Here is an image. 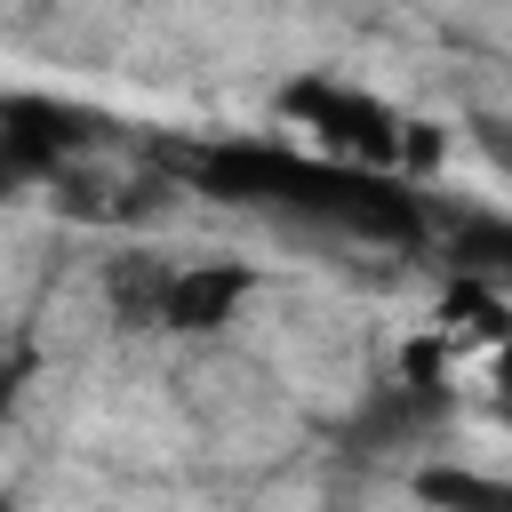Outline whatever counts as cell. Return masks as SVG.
Masks as SVG:
<instances>
[{
    "instance_id": "6da1fadb",
    "label": "cell",
    "mask_w": 512,
    "mask_h": 512,
    "mask_svg": "<svg viewBox=\"0 0 512 512\" xmlns=\"http://www.w3.org/2000/svg\"><path fill=\"white\" fill-rule=\"evenodd\" d=\"M144 152L192 200L256 208L272 224L360 240V248H384V256H432L440 200L416 176L352 168V160H328V152H304V144H280V136H152Z\"/></svg>"
},
{
    "instance_id": "7a4b0ae2",
    "label": "cell",
    "mask_w": 512,
    "mask_h": 512,
    "mask_svg": "<svg viewBox=\"0 0 512 512\" xmlns=\"http://www.w3.org/2000/svg\"><path fill=\"white\" fill-rule=\"evenodd\" d=\"M272 112L288 128L312 136V152L328 160H352V168H384V176H408V112H392L376 88H352L336 72H296L272 88Z\"/></svg>"
},
{
    "instance_id": "3957f363",
    "label": "cell",
    "mask_w": 512,
    "mask_h": 512,
    "mask_svg": "<svg viewBox=\"0 0 512 512\" xmlns=\"http://www.w3.org/2000/svg\"><path fill=\"white\" fill-rule=\"evenodd\" d=\"M256 288H264V264H248V256H192V264H176V280H168L160 328H168V336H224Z\"/></svg>"
},
{
    "instance_id": "277c9868",
    "label": "cell",
    "mask_w": 512,
    "mask_h": 512,
    "mask_svg": "<svg viewBox=\"0 0 512 512\" xmlns=\"http://www.w3.org/2000/svg\"><path fill=\"white\" fill-rule=\"evenodd\" d=\"M168 280H176L168 256H152V248H120V256H104L96 296H104V312H112L128 336H144V328H160V312H168Z\"/></svg>"
},
{
    "instance_id": "5b68a950",
    "label": "cell",
    "mask_w": 512,
    "mask_h": 512,
    "mask_svg": "<svg viewBox=\"0 0 512 512\" xmlns=\"http://www.w3.org/2000/svg\"><path fill=\"white\" fill-rule=\"evenodd\" d=\"M408 496L424 512H512V480L504 472H480V464H416L408 472Z\"/></svg>"
},
{
    "instance_id": "8992f818",
    "label": "cell",
    "mask_w": 512,
    "mask_h": 512,
    "mask_svg": "<svg viewBox=\"0 0 512 512\" xmlns=\"http://www.w3.org/2000/svg\"><path fill=\"white\" fill-rule=\"evenodd\" d=\"M472 328V336H488V344H504L512 336V288H496V280H472V272H448V296H440V328Z\"/></svg>"
},
{
    "instance_id": "52a82bcc",
    "label": "cell",
    "mask_w": 512,
    "mask_h": 512,
    "mask_svg": "<svg viewBox=\"0 0 512 512\" xmlns=\"http://www.w3.org/2000/svg\"><path fill=\"white\" fill-rule=\"evenodd\" d=\"M24 192H40V176L24 168V152H16L8 128H0V200H24Z\"/></svg>"
},
{
    "instance_id": "ba28073f",
    "label": "cell",
    "mask_w": 512,
    "mask_h": 512,
    "mask_svg": "<svg viewBox=\"0 0 512 512\" xmlns=\"http://www.w3.org/2000/svg\"><path fill=\"white\" fill-rule=\"evenodd\" d=\"M488 384H496V416L512 424V336L496 344V376H488Z\"/></svg>"
},
{
    "instance_id": "9c48e42d",
    "label": "cell",
    "mask_w": 512,
    "mask_h": 512,
    "mask_svg": "<svg viewBox=\"0 0 512 512\" xmlns=\"http://www.w3.org/2000/svg\"><path fill=\"white\" fill-rule=\"evenodd\" d=\"M0 512H16V496H8V488H0Z\"/></svg>"
},
{
    "instance_id": "30bf717a",
    "label": "cell",
    "mask_w": 512,
    "mask_h": 512,
    "mask_svg": "<svg viewBox=\"0 0 512 512\" xmlns=\"http://www.w3.org/2000/svg\"><path fill=\"white\" fill-rule=\"evenodd\" d=\"M0 344H8V328H0Z\"/></svg>"
},
{
    "instance_id": "8fae6325",
    "label": "cell",
    "mask_w": 512,
    "mask_h": 512,
    "mask_svg": "<svg viewBox=\"0 0 512 512\" xmlns=\"http://www.w3.org/2000/svg\"><path fill=\"white\" fill-rule=\"evenodd\" d=\"M0 424H8V416H0Z\"/></svg>"
}]
</instances>
